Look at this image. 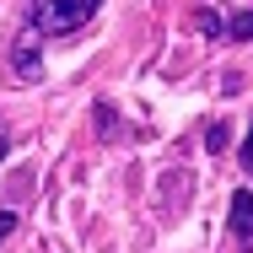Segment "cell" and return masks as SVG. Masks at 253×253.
Returning a JSON list of instances; mask_svg holds the SVG:
<instances>
[{"instance_id":"2","label":"cell","mask_w":253,"mask_h":253,"mask_svg":"<svg viewBox=\"0 0 253 253\" xmlns=\"http://www.w3.org/2000/svg\"><path fill=\"white\" fill-rule=\"evenodd\" d=\"M38 38H43L38 27H22L16 43H11V70H16L22 81H43V43H38Z\"/></svg>"},{"instance_id":"7","label":"cell","mask_w":253,"mask_h":253,"mask_svg":"<svg viewBox=\"0 0 253 253\" xmlns=\"http://www.w3.org/2000/svg\"><path fill=\"white\" fill-rule=\"evenodd\" d=\"M200 33H210V38H221V16H215V11H200Z\"/></svg>"},{"instance_id":"6","label":"cell","mask_w":253,"mask_h":253,"mask_svg":"<svg viewBox=\"0 0 253 253\" xmlns=\"http://www.w3.org/2000/svg\"><path fill=\"white\" fill-rule=\"evenodd\" d=\"M226 129H232V124H210V129H205V146H210V151H226V140H232Z\"/></svg>"},{"instance_id":"1","label":"cell","mask_w":253,"mask_h":253,"mask_svg":"<svg viewBox=\"0 0 253 253\" xmlns=\"http://www.w3.org/2000/svg\"><path fill=\"white\" fill-rule=\"evenodd\" d=\"M102 0H33V27L43 38H65V33H81L92 16H97Z\"/></svg>"},{"instance_id":"10","label":"cell","mask_w":253,"mask_h":253,"mask_svg":"<svg viewBox=\"0 0 253 253\" xmlns=\"http://www.w3.org/2000/svg\"><path fill=\"white\" fill-rule=\"evenodd\" d=\"M5 146H11V135H5V124H0V162H5Z\"/></svg>"},{"instance_id":"3","label":"cell","mask_w":253,"mask_h":253,"mask_svg":"<svg viewBox=\"0 0 253 253\" xmlns=\"http://www.w3.org/2000/svg\"><path fill=\"white\" fill-rule=\"evenodd\" d=\"M226 226H232L237 248L253 253V189H237V194H232V215H226Z\"/></svg>"},{"instance_id":"8","label":"cell","mask_w":253,"mask_h":253,"mask_svg":"<svg viewBox=\"0 0 253 253\" xmlns=\"http://www.w3.org/2000/svg\"><path fill=\"white\" fill-rule=\"evenodd\" d=\"M11 232H16V215H11V210H0V243H5Z\"/></svg>"},{"instance_id":"9","label":"cell","mask_w":253,"mask_h":253,"mask_svg":"<svg viewBox=\"0 0 253 253\" xmlns=\"http://www.w3.org/2000/svg\"><path fill=\"white\" fill-rule=\"evenodd\" d=\"M243 167L253 172V129H248V140H243Z\"/></svg>"},{"instance_id":"5","label":"cell","mask_w":253,"mask_h":253,"mask_svg":"<svg viewBox=\"0 0 253 253\" xmlns=\"http://www.w3.org/2000/svg\"><path fill=\"white\" fill-rule=\"evenodd\" d=\"M92 124L102 129V140H119V119H113V108H108V102H97V113H92Z\"/></svg>"},{"instance_id":"4","label":"cell","mask_w":253,"mask_h":253,"mask_svg":"<svg viewBox=\"0 0 253 253\" xmlns=\"http://www.w3.org/2000/svg\"><path fill=\"white\" fill-rule=\"evenodd\" d=\"M226 38H232V43H248L253 38V11H237V16L226 22Z\"/></svg>"}]
</instances>
